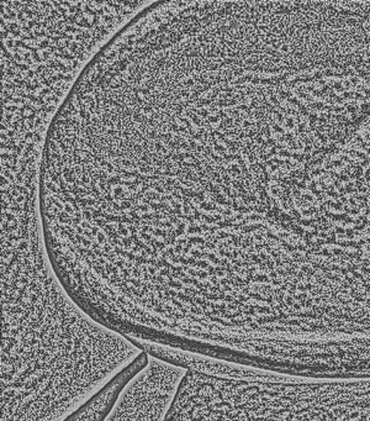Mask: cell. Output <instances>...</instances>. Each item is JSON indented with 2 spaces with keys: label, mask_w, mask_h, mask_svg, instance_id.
I'll list each match as a JSON object with an SVG mask.
<instances>
[{
  "label": "cell",
  "mask_w": 370,
  "mask_h": 421,
  "mask_svg": "<svg viewBox=\"0 0 370 421\" xmlns=\"http://www.w3.org/2000/svg\"><path fill=\"white\" fill-rule=\"evenodd\" d=\"M252 368L312 379H370V336L270 340L255 351Z\"/></svg>",
  "instance_id": "cell-2"
},
{
  "label": "cell",
  "mask_w": 370,
  "mask_h": 421,
  "mask_svg": "<svg viewBox=\"0 0 370 421\" xmlns=\"http://www.w3.org/2000/svg\"><path fill=\"white\" fill-rule=\"evenodd\" d=\"M186 369L149 356L105 421H163Z\"/></svg>",
  "instance_id": "cell-3"
},
{
  "label": "cell",
  "mask_w": 370,
  "mask_h": 421,
  "mask_svg": "<svg viewBox=\"0 0 370 421\" xmlns=\"http://www.w3.org/2000/svg\"><path fill=\"white\" fill-rule=\"evenodd\" d=\"M1 261V421H65L143 351L86 314L37 247Z\"/></svg>",
  "instance_id": "cell-1"
}]
</instances>
